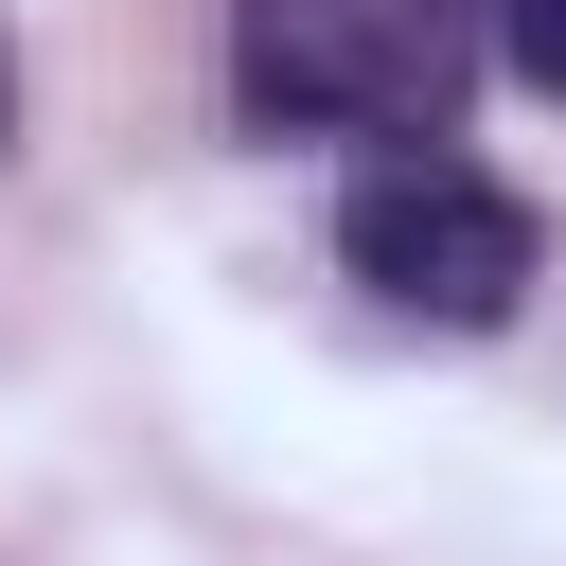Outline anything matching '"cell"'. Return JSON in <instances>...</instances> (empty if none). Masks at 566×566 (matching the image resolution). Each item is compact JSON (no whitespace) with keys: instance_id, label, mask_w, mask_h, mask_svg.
Listing matches in <instances>:
<instances>
[{"instance_id":"cell-3","label":"cell","mask_w":566,"mask_h":566,"mask_svg":"<svg viewBox=\"0 0 566 566\" xmlns=\"http://www.w3.org/2000/svg\"><path fill=\"white\" fill-rule=\"evenodd\" d=\"M478 53H495L513 88H548V106H566V0H478Z\"/></svg>"},{"instance_id":"cell-1","label":"cell","mask_w":566,"mask_h":566,"mask_svg":"<svg viewBox=\"0 0 566 566\" xmlns=\"http://www.w3.org/2000/svg\"><path fill=\"white\" fill-rule=\"evenodd\" d=\"M478 88V0H230V106L265 142H442Z\"/></svg>"},{"instance_id":"cell-2","label":"cell","mask_w":566,"mask_h":566,"mask_svg":"<svg viewBox=\"0 0 566 566\" xmlns=\"http://www.w3.org/2000/svg\"><path fill=\"white\" fill-rule=\"evenodd\" d=\"M336 265L389 301V318H442V336H495L531 283H548V230L513 177H478L460 142H389L354 195H336Z\"/></svg>"},{"instance_id":"cell-4","label":"cell","mask_w":566,"mask_h":566,"mask_svg":"<svg viewBox=\"0 0 566 566\" xmlns=\"http://www.w3.org/2000/svg\"><path fill=\"white\" fill-rule=\"evenodd\" d=\"M0 142H18V35H0Z\"/></svg>"}]
</instances>
